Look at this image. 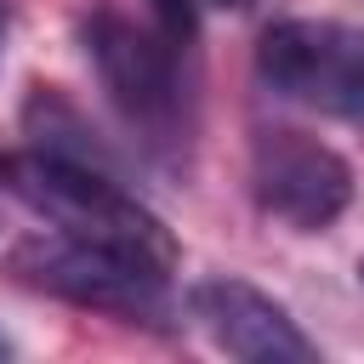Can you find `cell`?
<instances>
[{
    "mask_svg": "<svg viewBox=\"0 0 364 364\" xmlns=\"http://www.w3.org/2000/svg\"><path fill=\"white\" fill-rule=\"evenodd\" d=\"M11 176H17V193H23L46 222H57V233L131 250V256H142V262H154V267H171V262H176L171 228H165L142 199H131L114 176H102L97 165L57 159V154H34V159H23Z\"/></svg>",
    "mask_w": 364,
    "mask_h": 364,
    "instance_id": "1",
    "label": "cell"
},
{
    "mask_svg": "<svg viewBox=\"0 0 364 364\" xmlns=\"http://www.w3.org/2000/svg\"><path fill=\"white\" fill-rule=\"evenodd\" d=\"M11 267L46 290L63 296L74 307H97V313H125V318H154L165 313V267L114 250V245H91L74 233H46V239H23Z\"/></svg>",
    "mask_w": 364,
    "mask_h": 364,
    "instance_id": "2",
    "label": "cell"
},
{
    "mask_svg": "<svg viewBox=\"0 0 364 364\" xmlns=\"http://www.w3.org/2000/svg\"><path fill=\"white\" fill-rule=\"evenodd\" d=\"M256 68L284 97L353 114L358 74H364V34H353L341 23H279L262 34Z\"/></svg>",
    "mask_w": 364,
    "mask_h": 364,
    "instance_id": "3",
    "label": "cell"
},
{
    "mask_svg": "<svg viewBox=\"0 0 364 364\" xmlns=\"http://www.w3.org/2000/svg\"><path fill=\"white\" fill-rule=\"evenodd\" d=\"M250 176H256L262 210H273L290 228H324L353 199V171L341 165V154H330L324 142L296 136V131L262 136Z\"/></svg>",
    "mask_w": 364,
    "mask_h": 364,
    "instance_id": "4",
    "label": "cell"
},
{
    "mask_svg": "<svg viewBox=\"0 0 364 364\" xmlns=\"http://www.w3.org/2000/svg\"><path fill=\"white\" fill-rule=\"evenodd\" d=\"M193 313L205 318L210 341L245 364H313L318 347L296 330V318L262 296L256 284L245 279H210L193 290Z\"/></svg>",
    "mask_w": 364,
    "mask_h": 364,
    "instance_id": "5",
    "label": "cell"
},
{
    "mask_svg": "<svg viewBox=\"0 0 364 364\" xmlns=\"http://www.w3.org/2000/svg\"><path fill=\"white\" fill-rule=\"evenodd\" d=\"M85 51L108 85V97L131 114V119H165L171 114V97H176V80H171V51L136 28L131 17L119 11H97L85 23Z\"/></svg>",
    "mask_w": 364,
    "mask_h": 364,
    "instance_id": "6",
    "label": "cell"
},
{
    "mask_svg": "<svg viewBox=\"0 0 364 364\" xmlns=\"http://www.w3.org/2000/svg\"><path fill=\"white\" fill-rule=\"evenodd\" d=\"M154 11H159V23H165L171 40H188L193 34V0H154Z\"/></svg>",
    "mask_w": 364,
    "mask_h": 364,
    "instance_id": "7",
    "label": "cell"
},
{
    "mask_svg": "<svg viewBox=\"0 0 364 364\" xmlns=\"http://www.w3.org/2000/svg\"><path fill=\"white\" fill-rule=\"evenodd\" d=\"M210 6H222V11H245V6H256V0H210Z\"/></svg>",
    "mask_w": 364,
    "mask_h": 364,
    "instance_id": "8",
    "label": "cell"
},
{
    "mask_svg": "<svg viewBox=\"0 0 364 364\" xmlns=\"http://www.w3.org/2000/svg\"><path fill=\"white\" fill-rule=\"evenodd\" d=\"M358 273H364V262H358Z\"/></svg>",
    "mask_w": 364,
    "mask_h": 364,
    "instance_id": "9",
    "label": "cell"
}]
</instances>
